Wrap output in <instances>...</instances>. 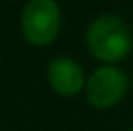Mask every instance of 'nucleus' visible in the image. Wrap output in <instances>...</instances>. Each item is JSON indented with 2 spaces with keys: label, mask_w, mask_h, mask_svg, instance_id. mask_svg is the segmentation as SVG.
Returning <instances> with one entry per match:
<instances>
[{
  "label": "nucleus",
  "mask_w": 133,
  "mask_h": 131,
  "mask_svg": "<svg viewBox=\"0 0 133 131\" xmlns=\"http://www.w3.org/2000/svg\"><path fill=\"white\" fill-rule=\"evenodd\" d=\"M87 47L95 59L106 65L122 61L131 50L128 23L117 15L97 16L87 29Z\"/></svg>",
  "instance_id": "1"
},
{
  "label": "nucleus",
  "mask_w": 133,
  "mask_h": 131,
  "mask_svg": "<svg viewBox=\"0 0 133 131\" xmlns=\"http://www.w3.org/2000/svg\"><path fill=\"white\" fill-rule=\"evenodd\" d=\"M25 42L34 47L54 43L61 29V15L56 0H29L20 18Z\"/></svg>",
  "instance_id": "2"
},
{
  "label": "nucleus",
  "mask_w": 133,
  "mask_h": 131,
  "mask_svg": "<svg viewBox=\"0 0 133 131\" xmlns=\"http://www.w3.org/2000/svg\"><path fill=\"white\" fill-rule=\"evenodd\" d=\"M128 92L126 74L113 65H104L95 68L87 79L85 97L92 108L110 109L117 106Z\"/></svg>",
  "instance_id": "3"
},
{
  "label": "nucleus",
  "mask_w": 133,
  "mask_h": 131,
  "mask_svg": "<svg viewBox=\"0 0 133 131\" xmlns=\"http://www.w3.org/2000/svg\"><path fill=\"white\" fill-rule=\"evenodd\" d=\"M47 81L61 97H74L87 86V77L81 65L70 58H56L49 63Z\"/></svg>",
  "instance_id": "4"
},
{
  "label": "nucleus",
  "mask_w": 133,
  "mask_h": 131,
  "mask_svg": "<svg viewBox=\"0 0 133 131\" xmlns=\"http://www.w3.org/2000/svg\"><path fill=\"white\" fill-rule=\"evenodd\" d=\"M128 131H133V128H131V129H128Z\"/></svg>",
  "instance_id": "5"
}]
</instances>
